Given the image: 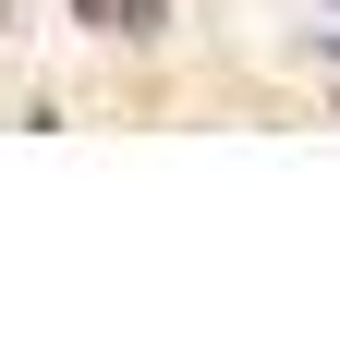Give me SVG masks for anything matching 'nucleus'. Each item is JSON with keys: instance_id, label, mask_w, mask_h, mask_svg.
<instances>
[{"instance_id": "nucleus-1", "label": "nucleus", "mask_w": 340, "mask_h": 352, "mask_svg": "<svg viewBox=\"0 0 340 352\" xmlns=\"http://www.w3.org/2000/svg\"><path fill=\"white\" fill-rule=\"evenodd\" d=\"M73 12H85L98 36H146V25H158V0H73Z\"/></svg>"}]
</instances>
